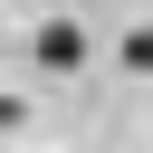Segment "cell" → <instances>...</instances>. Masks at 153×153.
<instances>
[{
    "label": "cell",
    "mask_w": 153,
    "mask_h": 153,
    "mask_svg": "<svg viewBox=\"0 0 153 153\" xmlns=\"http://www.w3.org/2000/svg\"><path fill=\"white\" fill-rule=\"evenodd\" d=\"M38 67H48V76L86 67V29H76V19H48V29H38Z\"/></svg>",
    "instance_id": "1"
}]
</instances>
